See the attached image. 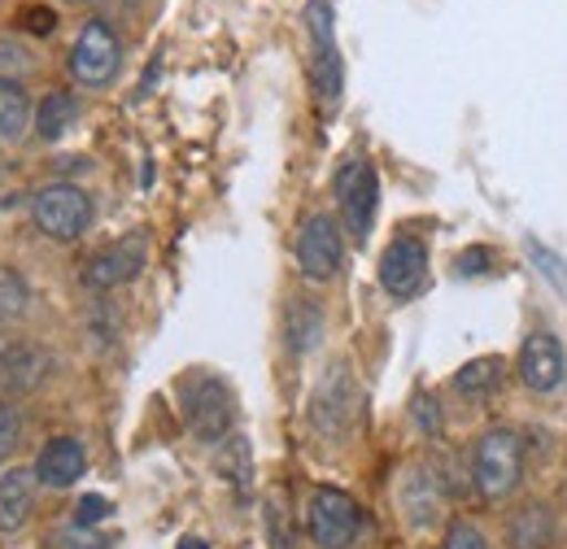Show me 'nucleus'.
I'll return each mask as SVG.
<instances>
[{"mask_svg": "<svg viewBox=\"0 0 567 549\" xmlns=\"http://www.w3.org/2000/svg\"><path fill=\"white\" fill-rule=\"evenodd\" d=\"M53 371V358L35 341H0V393L22 397L35 393Z\"/></svg>", "mask_w": 567, "mask_h": 549, "instance_id": "11", "label": "nucleus"}, {"mask_svg": "<svg viewBox=\"0 0 567 549\" xmlns=\"http://www.w3.org/2000/svg\"><path fill=\"white\" fill-rule=\"evenodd\" d=\"M550 515H555V510H546V506H528L524 515H515V524H511V546L546 549L550 532H555V519H550Z\"/></svg>", "mask_w": 567, "mask_h": 549, "instance_id": "21", "label": "nucleus"}, {"mask_svg": "<svg viewBox=\"0 0 567 549\" xmlns=\"http://www.w3.org/2000/svg\"><path fill=\"white\" fill-rule=\"evenodd\" d=\"M105 515H110V497L87 493V497H79V506H74V528H96V524H105Z\"/></svg>", "mask_w": 567, "mask_h": 549, "instance_id": "24", "label": "nucleus"}, {"mask_svg": "<svg viewBox=\"0 0 567 549\" xmlns=\"http://www.w3.org/2000/svg\"><path fill=\"white\" fill-rule=\"evenodd\" d=\"M341 262H346V240H341L337 218L332 214H310L297 231V267H301V274L315 279V283H328V279H337Z\"/></svg>", "mask_w": 567, "mask_h": 549, "instance_id": "8", "label": "nucleus"}, {"mask_svg": "<svg viewBox=\"0 0 567 549\" xmlns=\"http://www.w3.org/2000/svg\"><path fill=\"white\" fill-rule=\"evenodd\" d=\"M502 358H476V362H467V366H458V375H454V389L463 393V397H489L502 389Z\"/></svg>", "mask_w": 567, "mask_h": 549, "instance_id": "20", "label": "nucleus"}, {"mask_svg": "<svg viewBox=\"0 0 567 549\" xmlns=\"http://www.w3.org/2000/svg\"><path fill=\"white\" fill-rule=\"evenodd\" d=\"M267 541L271 549H292V537H288V524H284V510L271 501L267 506Z\"/></svg>", "mask_w": 567, "mask_h": 549, "instance_id": "27", "label": "nucleus"}, {"mask_svg": "<svg viewBox=\"0 0 567 549\" xmlns=\"http://www.w3.org/2000/svg\"><path fill=\"white\" fill-rule=\"evenodd\" d=\"M284 336H288L292 353H310L319 344V336H323V310L315 301H306V297L288 301V310H284Z\"/></svg>", "mask_w": 567, "mask_h": 549, "instance_id": "17", "label": "nucleus"}, {"mask_svg": "<svg viewBox=\"0 0 567 549\" xmlns=\"http://www.w3.org/2000/svg\"><path fill=\"white\" fill-rule=\"evenodd\" d=\"M223 476H231L236 493H240V497H249V449H245V441H227Z\"/></svg>", "mask_w": 567, "mask_h": 549, "instance_id": "22", "label": "nucleus"}, {"mask_svg": "<svg viewBox=\"0 0 567 549\" xmlns=\"http://www.w3.org/2000/svg\"><path fill=\"white\" fill-rule=\"evenodd\" d=\"M31 118H35V110H31L27 87L18 79H0V139L18 144V139L27 136V123Z\"/></svg>", "mask_w": 567, "mask_h": 549, "instance_id": "19", "label": "nucleus"}, {"mask_svg": "<svg viewBox=\"0 0 567 549\" xmlns=\"http://www.w3.org/2000/svg\"><path fill=\"white\" fill-rule=\"evenodd\" d=\"M179 549H210L206 541H197V537H188V541H179Z\"/></svg>", "mask_w": 567, "mask_h": 549, "instance_id": "31", "label": "nucleus"}, {"mask_svg": "<svg viewBox=\"0 0 567 549\" xmlns=\"http://www.w3.org/2000/svg\"><path fill=\"white\" fill-rule=\"evenodd\" d=\"M441 549H489V537H485L476 524L463 519V524H454V528L445 532V546Z\"/></svg>", "mask_w": 567, "mask_h": 549, "instance_id": "25", "label": "nucleus"}, {"mask_svg": "<svg viewBox=\"0 0 567 549\" xmlns=\"http://www.w3.org/2000/svg\"><path fill=\"white\" fill-rule=\"evenodd\" d=\"M337 197H341V218L350 227L354 240H367L371 222H375V206H380V179L367 162H350L337 175Z\"/></svg>", "mask_w": 567, "mask_h": 549, "instance_id": "10", "label": "nucleus"}, {"mask_svg": "<svg viewBox=\"0 0 567 549\" xmlns=\"http://www.w3.org/2000/svg\"><path fill=\"white\" fill-rule=\"evenodd\" d=\"M427 279V249L420 236H398L380 258V283L389 297H415Z\"/></svg>", "mask_w": 567, "mask_h": 549, "instance_id": "13", "label": "nucleus"}, {"mask_svg": "<svg viewBox=\"0 0 567 549\" xmlns=\"http://www.w3.org/2000/svg\"><path fill=\"white\" fill-rule=\"evenodd\" d=\"M362 528V515H358V501L350 493L323 484L310 493V506H306V532L319 549H350Z\"/></svg>", "mask_w": 567, "mask_h": 549, "instance_id": "5", "label": "nucleus"}, {"mask_svg": "<svg viewBox=\"0 0 567 549\" xmlns=\"http://www.w3.org/2000/svg\"><path fill=\"white\" fill-rule=\"evenodd\" d=\"M528 249H533V258H537V267H542V274H546V279H555V283H559V288L567 292V271H564V262H559V258H550V253H546V249H542L537 240H533Z\"/></svg>", "mask_w": 567, "mask_h": 549, "instance_id": "28", "label": "nucleus"}, {"mask_svg": "<svg viewBox=\"0 0 567 549\" xmlns=\"http://www.w3.org/2000/svg\"><path fill=\"white\" fill-rule=\"evenodd\" d=\"M358 418V384L350 375V362H332L310 397V423L328 441H346Z\"/></svg>", "mask_w": 567, "mask_h": 549, "instance_id": "3", "label": "nucleus"}, {"mask_svg": "<svg viewBox=\"0 0 567 549\" xmlns=\"http://www.w3.org/2000/svg\"><path fill=\"white\" fill-rule=\"evenodd\" d=\"M402 510H406V519L415 528H427V524L441 519V488H436V480L427 476L424 467L406 472V480H402Z\"/></svg>", "mask_w": 567, "mask_h": 549, "instance_id": "16", "label": "nucleus"}, {"mask_svg": "<svg viewBox=\"0 0 567 549\" xmlns=\"http://www.w3.org/2000/svg\"><path fill=\"white\" fill-rule=\"evenodd\" d=\"M118 62H123V44L114 35L110 22H83V31L74 35L71 44V74L83 83V87H105L114 74H118Z\"/></svg>", "mask_w": 567, "mask_h": 549, "instance_id": "7", "label": "nucleus"}, {"mask_svg": "<svg viewBox=\"0 0 567 549\" xmlns=\"http://www.w3.org/2000/svg\"><path fill=\"white\" fill-rule=\"evenodd\" d=\"M306 31H310V44H315V62H310L315 92L332 110L341 101V87H346V70H341L337 35H332V0H310L306 4Z\"/></svg>", "mask_w": 567, "mask_h": 549, "instance_id": "6", "label": "nucleus"}, {"mask_svg": "<svg viewBox=\"0 0 567 549\" xmlns=\"http://www.w3.org/2000/svg\"><path fill=\"white\" fill-rule=\"evenodd\" d=\"M524 480V436L515 427H489L472 449V484L481 497H511Z\"/></svg>", "mask_w": 567, "mask_h": 549, "instance_id": "1", "label": "nucleus"}, {"mask_svg": "<svg viewBox=\"0 0 567 549\" xmlns=\"http://www.w3.org/2000/svg\"><path fill=\"white\" fill-rule=\"evenodd\" d=\"M31 218L49 240L71 245L92 227V197L74 184H49L31 197Z\"/></svg>", "mask_w": 567, "mask_h": 549, "instance_id": "4", "label": "nucleus"}, {"mask_svg": "<svg viewBox=\"0 0 567 549\" xmlns=\"http://www.w3.org/2000/svg\"><path fill=\"white\" fill-rule=\"evenodd\" d=\"M18 22H22L31 35H53V27H58V13H53L49 4H27Z\"/></svg>", "mask_w": 567, "mask_h": 549, "instance_id": "26", "label": "nucleus"}, {"mask_svg": "<svg viewBox=\"0 0 567 549\" xmlns=\"http://www.w3.org/2000/svg\"><path fill=\"white\" fill-rule=\"evenodd\" d=\"M18 441H22V414L13 411V402H0V463L13 458Z\"/></svg>", "mask_w": 567, "mask_h": 549, "instance_id": "23", "label": "nucleus"}, {"mask_svg": "<svg viewBox=\"0 0 567 549\" xmlns=\"http://www.w3.org/2000/svg\"><path fill=\"white\" fill-rule=\"evenodd\" d=\"M415 418H420V427H424V432H436V427H441V418H436V402H432V397H420V402H415Z\"/></svg>", "mask_w": 567, "mask_h": 549, "instance_id": "29", "label": "nucleus"}, {"mask_svg": "<svg viewBox=\"0 0 567 549\" xmlns=\"http://www.w3.org/2000/svg\"><path fill=\"white\" fill-rule=\"evenodd\" d=\"M35 480L44 484V488H71V484L83 480V472H87V449H83V441H74V436H53L44 449H40V458H35Z\"/></svg>", "mask_w": 567, "mask_h": 549, "instance_id": "14", "label": "nucleus"}, {"mask_svg": "<svg viewBox=\"0 0 567 549\" xmlns=\"http://www.w3.org/2000/svg\"><path fill=\"white\" fill-rule=\"evenodd\" d=\"M74 118H79V96H71V92H49L35 105V136L44 139V144H53V139H62L71 132Z\"/></svg>", "mask_w": 567, "mask_h": 549, "instance_id": "18", "label": "nucleus"}, {"mask_svg": "<svg viewBox=\"0 0 567 549\" xmlns=\"http://www.w3.org/2000/svg\"><path fill=\"white\" fill-rule=\"evenodd\" d=\"M35 472L13 467L0 476V537H18L35 515Z\"/></svg>", "mask_w": 567, "mask_h": 549, "instance_id": "15", "label": "nucleus"}, {"mask_svg": "<svg viewBox=\"0 0 567 549\" xmlns=\"http://www.w3.org/2000/svg\"><path fill=\"white\" fill-rule=\"evenodd\" d=\"M179 411H184V423H188V432L197 436V441H223L227 432H231V423H236V397H231V389L210 375V371H197V375H188V380H179Z\"/></svg>", "mask_w": 567, "mask_h": 549, "instance_id": "2", "label": "nucleus"}, {"mask_svg": "<svg viewBox=\"0 0 567 549\" xmlns=\"http://www.w3.org/2000/svg\"><path fill=\"white\" fill-rule=\"evenodd\" d=\"M144 271V236H123L105 249H96L87 262H83V283L92 292H110V288H123Z\"/></svg>", "mask_w": 567, "mask_h": 549, "instance_id": "9", "label": "nucleus"}, {"mask_svg": "<svg viewBox=\"0 0 567 549\" xmlns=\"http://www.w3.org/2000/svg\"><path fill=\"white\" fill-rule=\"evenodd\" d=\"M458 267H463V274H481L489 267V253H485V249H467V253L458 258Z\"/></svg>", "mask_w": 567, "mask_h": 549, "instance_id": "30", "label": "nucleus"}, {"mask_svg": "<svg viewBox=\"0 0 567 549\" xmlns=\"http://www.w3.org/2000/svg\"><path fill=\"white\" fill-rule=\"evenodd\" d=\"M567 375V358H564V344L555 332H533L524 349H519V380L528 393H555L564 384Z\"/></svg>", "mask_w": 567, "mask_h": 549, "instance_id": "12", "label": "nucleus"}]
</instances>
